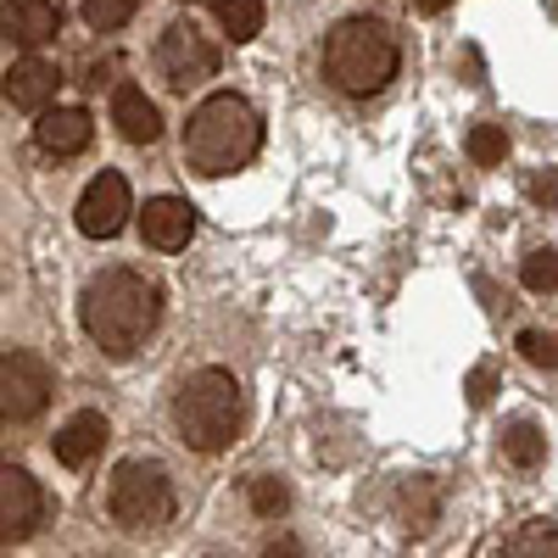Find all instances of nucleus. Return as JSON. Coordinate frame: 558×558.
<instances>
[{
	"label": "nucleus",
	"instance_id": "f257e3e1",
	"mask_svg": "<svg viewBox=\"0 0 558 558\" xmlns=\"http://www.w3.org/2000/svg\"><path fill=\"white\" fill-rule=\"evenodd\" d=\"M78 318H84V336L96 341L107 357H129L140 341L157 330L162 291L151 286L146 274H134V268H107V274H96L84 286Z\"/></svg>",
	"mask_w": 558,
	"mask_h": 558
},
{
	"label": "nucleus",
	"instance_id": "f03ea898",
	"mask_svg": "<svg viewBox=\"0 0 558 558\" xmlns=\"http://www.w3.org/2000/svg\"><path fill=\"white\" fill-rule=\"evenodd\" d=\"M263 146V118L246 96H207L191 123H184V162H191L196 173L207 179H223V173H235L257 157Z\"/></svg>",
	"mask_w": 558,
	"mask_h": 558
},
{
	"label": "nucleus",
	"instance_id": "7ed1b4c3",
	"mask_svg": "<svg viewBox=\"0 0 558 558\" xmlns=\"http://www.w3.org/2000/svg\"><path fill=\"white\" fill-rule=\"evenodd\" d=\"M397 39L386 23L375 17H347L336 23V34L324 39V73L341 96H375L397 78Z\"/></svg>",
	"mask_w": 558,
	"mask_h": 558
},
{
	"label": "nucleus",
	"instance_id": "20e7f679",
	"mask_svg": "<svg viewBox=\"0 0 558 558\" xmlns=\"http://www.w3.org/2000/svg\"><path fill=\"white\" fill-rule=\"evenodd\" d=\"M241 418H246V397H241L235 375H223V368H196L173 391V425L196 452H223L235 441Z\"/></svg>",
	"mask_w": 558,
	"mask_h": 558
},
{
	"label": "nucleus",
	"instance_id": "39448f33",
	"mask_svg": "<svg viewBox=\"0 0 558 558\" xmlns=\"http://www.w3.org/2000/svg\"><path fill=\"white\" fill-rule=\"evenodd\" d=\"M107 508H112V520L123 531H157V525H168V514H173L168 470H162V463H146V458L118 463V475L107 486Z\"/></svg>",
	"mask_w": 558,
	"mask_h": 558
},
{
	"label": "nucleus",
	"instance_id": "423d86ee",
	"mask_svg": "<svg viewBox=\"0 0 558 558\" xmlns=\"http://www.w3.org/2000/svg\"><path fill=\"white\" fill-rule=\"evenodd\" d=\"M157 68L173 89H196V84H207L218 73V45L196 28V17H179L157 39Z\"/></svg>",
	"mask_w": 558,
	"mask_h": 558
},
{
	"label": "nucleus",
	"instance_id": "0eeeda50",
	"mask_svg": "<svg viewBox=\"0 0 558 558\" xmlns=\"http://www.w3.org/2000/svg\"><path fill=\"white\" fill-rule=\"evenodd\" d=\"M51 402V368L34 352H0V418L28 425Z\"/></svg>",
	"mask_w": 558,
	"mask_h": 558
},
{
	"label": "nucleus",
	"instance_id": "6e6552de",
	"mask_svg": "<svg viewBox=\"0 0 558 558\" xmlns=\"http://www.w3.org/2000/svg\"><path fill=\"white\" fill-rule=\"evenodd\" d=\"M129 213H134V196H129V179L123 173H96V179H89L84 184V196H78V229H84V235L89 241H112L118 235V229L129 223Z\"/></svg>",
	"mask_w": 558,
	"mask_h": 558
},
{
	"label": "nucleus",
	"instance_id": "1a4fd4ad",
	"mask_svg": "<svg viewBox=\"0 0 558 558\" xmlns=\"http://www.w3.org/2000/svg\"><path fill=\"white\" fill-rule=\"evenodd\" d=\"M57 89H62V68L45 62V57H23V62L7 68V78H0V96L17 112H45L57 101Z\"/></svg>",
	"mask_w": 558,
	"mask_h": 558
},
{
	"label": "nucleus",
	"instance_id": "9d476101",
	"mask_svg": "<svg viewBox=\"0 0 558 558\" xmlns=\"http://www.w3.org/2000/svg\"><path fill=\"white\" fill-rule=\"evenodd\" d=\"M45 514V497H39V481L28 470H12V463H0V536L23 542Z\"/></svg>",
	"mask_w": 558,
	"mask_h": 558
},
{
	"label": "nucleus",
	"instance_id": "9b49d317",
	"mask_svg": "<svg viewBox=\"0 0 558 558\" xmlns=\"http://www.w3.org/2000/svg\"><path fill=\"white\" fill-rule=\"evenodd\" d=\"M140 229H146V246L179 252V246H191V235H196V213H191V202H179V196H151L146 213H140Z\"/></svg>",
	"mask_w": 558,
	"mask_h": 558
},
{
	"label": "nucleus",
	"instance_id": "f8f14e48",
	"mask_svg": "<svg viewBox=\"0 0 558 558\" xmlns=\"http://www.w3.org/2000/svg\"><path fill=\"white\" fill-rule=\"evenodd\" d=\"M57 28H62V12L51 7V0H7V7H0V34H7L12 45H23V51L57 39Z\"/></svg>",
	"mask_w": 558,
	"mask_h": 558
},
{
	"label": "nucleus",
	"instance_id": "ddd939ff",
	"mask_svg": "<svg viewBox=\"0 0 558 558\" xmlns=\"http://www.w3.org/2000/svg\"><path fill=\"white\" fill-rule=\"evenodd\" d=\"M89 134H96V123H89L84 107H45L39 123H34V140H39V151H51V157H73L89 146Z\"/></svg>",
	"mask_w": 558,
	"mask_h": 558
},
{
	"label": "nucleus",
	"instance_id": "4468645a",
	"mask_svg": "<svg viewBox=\"0 0 558 558\" xmlns=\"http://www.w3.org/2000/svg\"><path fill=\"white\" fill-rule=\"evenodd\" d=\"M112 123H118V134L129 140V146H151V140L162 134L157 101L146 96V89H134V84H118V96H112Z\"/></svg>",
	"mask_w": 558,
	"mask_h": 558
},
{
	"label": "nucleus",
	"instance_id": "2eb2a0df",
	"mask_svg": "<svg viewBox=\"0 0 558 558\" xmlns=\"http://www.w3.org/2000/svg\"><path fill=\"white\" fill-rule=\"evenodd\" d=\"M107 436H112V430H107V418H101L96 408H84V413H73L68 425L57 430V458L68 463V470H84V463L107 447Z\"/></svg>",
	"mask_w": 558,
	"mask_h": 558
},
{
	"label": "nucleus",
	"instance_id": "dca6fc26",
	"mask_svg": "<svg viewBox=\"0 0 558 558\" xmlns=\"http://www.w3.org/2000/svg\"><path fill=\"white\" fill-rule=\"evenodd\" d=\"M497 558H558V531H553V520H531V525H520L514 536L497 547Z\"/></svg>",
	"mask_w": 558,
	"mask_h": 558
},
{
	"label": "nucleus",
	"instance_id": "f3484780",
	"mask_svg": "<svg viewBox=\"0 0 558 558\" xmlns=\"http://www.w3.org/2000/svg\"><path fill=\"white\" fill-rule=\"evenodd\" d=\"M502 458L514 463V470H536V463L547 458V436L531 425V418H520V425H508V436H502Z\"/></svg>",
	"mask_w": 558,
	"mask_h": 558
},
{
	"label": "nucleus",
	"instance_id": "a211bd4d",
	"mask_svg": "<svg viewBox=\"0 0 558 558\" xmlns=\"http://www.w3.org/2000/svg\"><path fill=\"white\" fill-rule=\"evenodd\" d=\"M213 12H218V23H223V34L229 39H257L263 34V0H213Z\"/></svg>",
	"mask_w": 558,
	"mask_h": 558
},
{
	"label": "nucleus",
	"instance_id": "6ab92c4d",
	"mask_svg": "<svg viewBox=\"0 0 558 558\" xmlns=\"http://www.w3.org/2000/svg\"><path fill=\"white\" fill-rule=\"evenodd\" d=\"M463 146H470V162H481V168H497V162L508 157V134H502V123H475Z\"/></svg>",
	"mask_w": 558,
	"mask_h": 558
},
{
	"label": "nucleus",
	"instance_id": "aec40b11",
	"mask_svg": "<svg viewBox=\"0 0 558 558\" xmlns=\"http://www.w3.org/2000/svg\"><path fill=\"white\" fill-rule=\"evenodd\" d=\"M520 279H525V291H536V296H553V286H558V252H553V246H536V252L525 257Z\"/></svg>",
	"mask_w": 558,
	"mask_h": 558
},
{
	"label": "nucleus",
	"instance_id": "412c9836",
	"mask_svg": "<svg viewBox=\"0 0 558 558\" xmlns=\"http://www.w3.org/2000/svg\"><path fill=\"white\" fill-rule=\"evenodd\" d=\"M402 514H408L413 531H430V520H436V486L430 481H413L402 492Z\"/></svg>",
	"mask_w": 558,
	"mask_h": 558
},
{
	"label": "nucleus",
	"instance_id": "4be33fe9",
	"mask_svg": "<svg viewBox=\"0 0 558 558\" xmlns=\"http://www.w3.org/2000/svg\"><path fill=\"white\" fill-rule=\"evenodd\" d=\"M134 17V0H84V23L96 34H112Z\"/></svg>",
	"mask_w": 558,
	"mask_h": 558
},
{
	"label": "nucleus",
	"instance_id": "5701e85b",
	"mask_svg": "<svg viewBox=\"0 0 558 558\" xmlns=\"http://www.w3.org/2000/svg\"><path fill=\"white\" fill-rule=\"evenodd\" d=\"M252 508H257V514H268V520H279V514L291 508V486H286V481H274V475L252 481Z\"/></svg>",
	"mask_w": 558,
	"mask_h": 558
},
{
	"label": "nucleus",
	"instance_id": "b1692460",
	"mask_svg": "<svg viewBox=\"0 0 558 558\" xmlns=\"http://www.w3.org/2000/svg\"><path fill=\"white\" fill-rule=\"evenodd\" d=\"M520 352H525L536 368H553V363H558V341H553V330H525V336H520Z\"/></svg>",
	"mask_w": 558,
	"mask_h": 558
},
{
	"label": "nucleus",
	"instance_id": "393cba45",
	"mask_svg": "<svg viewBox=\"0 0 558 558\" xmlns=\"http://www.w3.org/2000/svg\"><path fill=\"white\" fill-rule=\"evenodd\" d=\"M492 386H497L492 368H475V375H470V402H475V408H481V402H492Z\"/></svg>",
	"mask_w": 558,
	"mask_h": 558
},
{
	"label": "nucleus",
	"instance_id": "a878e982",
	"mask_svg": "<svg viewBox=\"0 0 558 558\" xmlns=\"http://www.w3.org/2000/svg\"><path fill=\"white\" fill-rule=\"evenodd\" d=\"M263 558H302V542H296V536H274V542L263 547Z\"/></svg>",
	"mask_w": 558,
	"mask_h": 558
},
{
	"label": "nucleus",
	"instance_id": "bb28decb",
	"mask_svg": "<svg viewBox=\"0 0 558 558\" xmlns=\"http://www.w3.org/2000/svg\"><path fill=\"white\" fill-rule=\"evenodd\" d=\"M452 0H413V12H425V17H436V12H447Z\"/></svg>",
	"mask_w": 558,
	"mask_h": 558
}]
</instances>
